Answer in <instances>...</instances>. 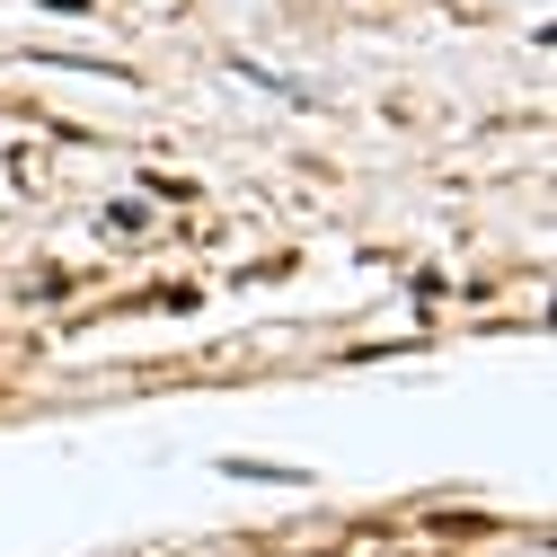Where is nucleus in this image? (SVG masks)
Returning a JSON list of instances; mask_svg holds the SVG:
<instances>
[{
  "mask_svg": "<svg viewBox=\"0 0 557 557\" xmlns=\"http://www.w3.org/2000/svg\"><path fill=\"white\" fill-rule=\"evenodd\" d=\"M53 10H81V0H53Z\"/></svg>",
  "mask_w": 557,
  "mask_h": 557,
  "instance_id": "f257e3e1",
  "label": "nucleus"
}]
</instances>
